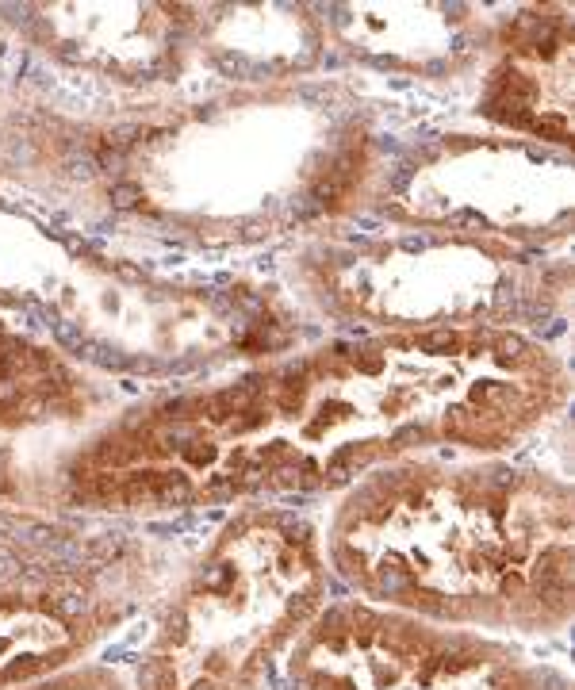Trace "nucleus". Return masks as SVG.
I'll list each match as a JSON object with an SVG mask.
<instances>
[{"label":"nucleus","instance_id":"1","mask_svg":"<svg viewBox=\"0 0 575 690\" xmlns=\"http://www.w3.org/2000/svg\"><path fill=\"white\" fill-rule=\"evenodd\" d=\"M111 200H115V207H135L142 196H138V188H130V184H119V188L111 192Z\"/></svg>","mask_w":575,"mask_h":690}]
</instances>
